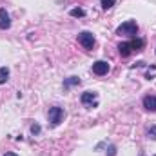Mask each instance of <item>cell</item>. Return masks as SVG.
<instances>
[{"instance_id":"obj_7","label":"cell","mask_w":156,"mask_h":156,"mask_svg":"<svg viewBox=\"0 0 156 156\" xmlns=\"http://www.w3.org/2000/svg\"><path fill=\"white\" fill-rule=\"evenodd\" d=\"M118 51H120V55H122V56H129V55L133 53L131 42H122V44L118 45Z\"/></svg>"},{"instance_id":"obj_3","label":"cell","mask_w":156,"mask_h":156,"mask_svg":"<svg viewBox=\"0 0 156 156\" xmlns=\"http://www.w3.org/2000/svg\"><path fill=\"white\" fill-rule=\"evenodd\" d=\"M66 116V113H64V109L62 107H51L49 109V122L53 123V125H58L62 120Z\"/></svg>"},{"instance_id":"obj_4","label":"cell","mask_w":156,"mask_h":156,"mask_svg":"<svg viewBox=\"0 0 156 156\" xmlns=\"http://www.w3.org/2000/svg\"><path fill=\"white\" fill-rule=\"evenodd\" d=\"M78 42H80L85 49H93V45H94V37H93V33L83 31V33L78 35Z\"/></svg>"},{"instance_id":"obj_2","label":"cell","mask_w":156,"mask_h":156,"mask_svg":"<svg viewBox=\"0 0 156 156\" xmlns=\"http://www.w3.org/2000/svg\"><path fill=\"white\" fill-rule=\"evenodd\" d=\"M80 100H82V104L85 107H94L98 104V94L93 93V91H85V93H82V98Z\"/></svg>"},{"instance_id":"obj_14","label":"cell","mask_w":156,"mask_h":156,"mask_svg":"<svg viewBox=\"0 0 156 156\" xmlns=\"http://www.w3.org/2000/svg\"><path fill=\"white\" fill-rule=\"evenodd\" d=\"M149 136H151L153 140H156V125H153V127L149 129Z\"/></svg>"},{"instance_id":"obj_5","label":"cell","mask_w":156,"mask_h":156,"mask_svg":"<svg viewBox=\"0 0 156 156\" xmlns=\"http://www.w3.org/2000/svg\"><path fill=\"white\" fill-rule=\"evenodd\" d=\"M107 71H109V64H107L105 60H98V62L93 64V73H94V75L104 76V75H107Z\"/></svg>"},{"instance_id":"obj_11","label":"cell","mask_w":156,"mask_h":156,"mask_svg":"<svg viewBox=\"0 0 156 156\" xmlns=\"http://www.w3.org/2000/svg\"><path fill=\"white\" fill-rule=\"evenodd\" d=\"M115 2H116V0H100V4H102L104 9H111V7L115 5Z\"/></svg>"},{"instance_id":"obj_9","label":"cell","mask_w":156,"mask_h":156,"mask_svg":"<svg viewBox=\"0 0 156 156\" xmlns=\"http://www.w3.org/2000/svg\"><path fill=\"white\" fill-rule=\"evenodd\" d=\"M9 80V69L7 67H0V83H5Z\"/></svg>"},{"instance_id":"obj_13","label":"cell","mask_w":156,"mask_h":156,"mask_svg":"<svg viewBox=\"0 0 156 156\" xmlns=\"http://www.w3.org/2000/svg\"><path fill=\"white\" fill-rule=\"evenodd\" d=\"M83 15H85V11H83V9H80V7L71 9V16H83Z\"/></svg>"},{"instance_id":"obj_12","label":"cell","mask_w":156,"mask_h":156,"mask_svg":"<svg viewBox=\"0 0 156 156\" xmlns=\"http://www.w3.org/2000/svg\"><path fill=\"white\" fill-rule=\"evenodd\" d=\"M75 83H80V80H78L76 76H71L69 80H66V83H64V85H66V87H71V85H75Z\"/></svg>"},{"instance_id":"obj_1","label":"cell","mask_w":156,"mask_h":156,"mask_svg":"<svg viewBox=\"0 0 156 156\" xmlns=\"http://www.w3.org/2000/svg\"><path fill=\"white\" fill-rule=\"evenodd\" d=\"M138 33V24L134 20H129V22H123L120 27L116 29V35H127V37H136Z\"/></svg>"},{"instance_id":"obj_10","label":"cell","mask_w":156,"mask_h":156,"mask_svg":"<svg viewBox=\"0 0 156 156\" xmlns=\"http://www.w3.org/2000/svg\"><path fill=\"white\" fill-rule=\"evenodd\" d=\"M131 47H133V51H142V47H144V40L136 38L131 42Z\"/></svg>"},{"instance_id":"obj_17","label":"cell","mask_w":156,"mask_h":156,"mask_svg":"<svg viewBox=\"0 0 156 156\" xmlns=\"http://www.w3.org/2000/svg\"><path fill=\"white\" fill-rule=\"evenodd\" d=\"M5 156H16L15 153H5Z\"/></svg>"},{"instance_id":"obj_8","label":"cell","mask_w":156,"mask_h":156,"mask_svg":"<svg viewBox=\"0 0 156 156\" xmlns=\"http://www.w3.org/2000/svg\"><path fill=\"white\" fill-rule=\"evenodd\" d=\"M144 107L147 111H156V96H145L144 98Z\"/></svg>"},{"instance_id":"obj_15","label":"cell","mask_w":156,"mask_h":156,"mask_svg":"<svg viewBox=\"0 0 156 156\" xmlns=\"http://www.w3.org/2000/svg\"><path fill=\"white\" fill-rule=\"evenodd\" d=\"M31 131H33V133H38L40 127H38V125H33V127H31Z\"/></svg>"},{"instance_id":"obj_6","label":"cell","mask_w":156,"mask_h":156,"mask_svg":"<svg viewBox=\"0 0 156 156\" xmlns=\"http://www.w3.org/2000/svg\"><path fill=\"white\" fill-rule=\"evenodd\" d=\"M11 27V20L5 9H0V29H9Z\"/></svg>"},{"instance_id":"obj_16","label":"cell","mask_w":156,"mask_h":156,"mask_svg":"<svg viewBox=\"0 0 156 156\" xmlns=\"http://www.w3.org/2000/svg\"><path fill=\"white\" fill-rule=\"evenodd\" d=\"M109 156H115V147H111V149H109Z\"/></svg>"}]
</instances>
